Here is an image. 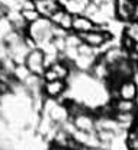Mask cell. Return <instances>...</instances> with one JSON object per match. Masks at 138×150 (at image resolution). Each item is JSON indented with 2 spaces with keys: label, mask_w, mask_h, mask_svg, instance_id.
<instances>
[{
  "label": "cell",
  "mask_w": 138,
  "mask_h": 150,
  "mask_svg": "<svg viewBox=\"0 0 138 150\" xmlns=\"http://www.w3.org/2000/svg\"><path fill=\"white\" fill-rule=\"evenodd\" d=\"M26 35L37 44L38 48H42L51 44L54 40V25L48 18H41L28 26Z\"/></svg>",
  "instance_id": "obj_1"
},
{
  "label": "cell",
  "mask_w": 138,
  "mask_h": 150,
  "mask_svg": "<svg viewBox=\"0 0 138 150\" xmlns=\"http://www.w3.org/2000/svg\"><path fill=\"white\" fill-rule=\"evenodd\" d=\"M77 35L80 37L82 42H84V44H87L89 47H92V48H94V50H97L99 51V54H100L102 48H103L108 42H111L113 38H116V37H113L106 28H102V26L93 29V31H90V32H86V34H77Z\"/></svg>",
  "instance_id": "obj_2"
},
{
  "label": "cell",
  "mask_w": 138,
  "mask_h": 150,
  "mask_svg": "<svg viewBox=\"0 0 138 150\" xmlns=\"http://www.w3.org/2000/svg\"><path fill=\"white\" fill-rule=\"evenodd\" d=\"M73 127L83 133H96L97 131V117L92 109H86L70 118Z\"/></svg>",
  "instance_id": "obj_3"
},
{
  "label": "cell",
  "mask_w": 138,
  "mask_h": 150,
  "mask_svg": "<svg viewBox=\"0 0 138 150\" xmlns=\"http://www.w3.org/2000/svg\"><path fill=\"white\" fill-rule=\"evenodd\" d=\"M25 66L29 69V71L35 76L42 77L46 70V60H45V52L41 48H34L29 51L26 60H25Z\"/></svg>",
  "instance_id": "obj_4"
},
{
  "label": "cell",
  "mask_w": 138,
  "mask_h": 150,
  "mask_svg": "<svg viewBox=\"0 0 138 150\" xmlns=\"http://www.w3.org/2000/svg\"><path fill=\"white\" fill-rule=\"evenodd\" d=\"M109 95H111V99L121 98V99L135 100V102H137L138 86H137V82H135V77H134V79H130V80H125V82H122V83H119V86H118L115 91L109 92Z\"/></svg>",
  "instance_id": "obj_5"
},
{
  "label": "cell",
  "mask_w": 138,
  "mask_h": 150,
  "mask_svg": "<svg viewBox=\"0 0 138 150\" xmlns=\"http://www.w3.org/2000/svg\"><path fill=\"white\" fill-rule=\"evenodd\" d=\"M68 91V80H54V82H44L42 86V95L45 99L60 100Z\"/></svg>",
  "instance_id": "obj_6"
},
{
  "label": "cell",
  "mask_w": 138,
  "mask_h": 150,
  "mask_svg": "<svg viewBox=\"0 0 138 150\" xmlns=\"http://www.w3.org/2000/svg\"><path fill=\"white\" fill-rule=\"evenodd\" d=\"M49 21L52 22L54 26H57L65 32H71V29H73V15L70 12H67L64 7H61L57 13H54L49 18Z\"/></svg>",
  "instance_id": "obj_7"
},
{
  "label": "cell",
  "mask_w": 138,
  "mask_h": 150,
  "mask_svg": "<svg viewBox=\"0 0 138 150\" xmlns=\"http://www.w3.org/2000/svg\"><path fill=\"white\" fill-rule=\"evenodd\" d=\"M134 7H135V1L116 0V19L122 23H128L134 21Z\"/></svg>",
  "instance_id": "obj_8"
},
{
  "label": "cell",
  "mask_w": 138,
  "mask_h": 150,
  "mask_svg": "<svg viewBox=\"0 0 138 150\" xmlns=\"http://www.w3.org/2000/svg\"><path fill=\"white\" fill-rule=\"evenodd\" d=\"M99 28L92 19L86 15H74L73 16V29L71 32L74 34H86V32H90L93 29Z\"/></svg>",
  "instance_id": "obj_9"
},
{
  "label": "cell",
  "mask_w": 138,
  "mask_h": 150,
  "mask_svg": "<svg viewBox=\"0 0 138 150\" xmlns=\"http://www.w3.org/2000/svg\"><path fill=\"white\" fill-rule=\"evenodd\" d=\"M61 3L60 0H38L37 1V10L39 12V15L42 18H51L54 13H57L61 9Z\"/></svg>",
  "instance_id": "obj_10"
},
{
  "label": "cell",
  "mask_w": 138,
  "mask_h": 150,
  "mask_svg": "<svg viewBox=\"0 0 138 150\" xmlns=\"http://www.w3.org/2000/svg\"><path fill=\"white\" fill-rule=\"evenodd\" d=\"M111 108L113 112H130V114H138V103L135 100H127V99H111Z\"/></svg>",
  "instance_id": "obj_11"
},
{
  "label": "cell",
  "mask_w": 138,
  "mask_h": 150,
  "mask_svg": "<svg viewBox=\"0 0 138 150\" xmlns=\"http://www.w3.org/2000/svg\"><path fill=\"white\" fill-rule=\"evenodd\" d=\"M122 35H127L135 44H138V21H131V22L125 23V28H124V34Z\"/></svg>",
  "instance_id": "obj_12"
},
{
  "label": "cell",
  "mask_w": 138,
  "mask_h": 150,
  "mask_svg": "<svg viewBox=\"0 0 138 150\" xmlns=\"http://www.w3.org/2000/svg\"><path fill=\"white\" fill-rule=\"evenodd\" d=\"M125 146L128 150H138V131L135 128H131L127 131Z\"/></svg>",
  "instance_id": "obj_13"
},
{
  "label": "cell",
  "mask_w": 138,
  "mask_h": 150,
  "mask_svg": "<svg viewBox=\"0 0 138 150\" xmlns=\"http://www.w3.org/2000/svg\"><path fill=\"white\" fill-rule=\"evenodd\" d=\"M19 12H20V15H22V18H23V21L26 22L28 26L32 25V23H35L38 19L42 18L38 10H22V9H19Z\"/></svg>",
  "instance_id": "obj_14"
},
{
  "label": "cell",
  "mask_w": 138,
  "mask_h": 150,
  "mask_svg": "<svg viewBox=\"0 0 138 150\" xmlns=\"http://www.w3.org/2000/svg\"><path fill=\"white\" fill-rule=\"evenodd\" d=\"M19 9L22 10H37V1L35 0H23L19 3Z\"/></svg>",
  "instance_id": "obj_15"
},
{
  "label": "cell",
  "mask_w": 138,
  "mask_h": 150,
  "mask_svg": "<svg viewBox=\"0 0 138 150\" xmlns=\"http://www.w3.org/2000/svg\"><path fill=\"white\" fill-rule=\"evenodd\" d=\"M134 51L138 54V44H135V47H134Z\"/></svg>",
  "instance_id": "obj_16"
},
{
  "label": "cell",
  "mask_w": 138,
  "mask_h": 150,
  "mask_svg": "<svg viewBox=\"0 0 138 150\" xmlns=\"http://www.w3.org/2000/svg\"><path fill=\"white\" fill-rule=\"evenodd\" d=\"M137 70H138V63H137Z\"/></svg>",
  "instance_id": "obj_17"
}]
</instances>
